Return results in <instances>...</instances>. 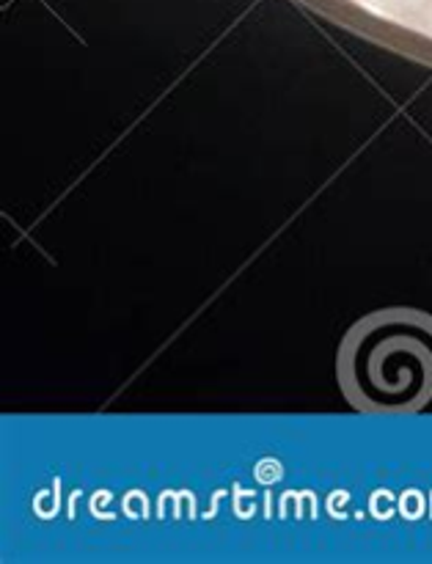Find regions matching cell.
Masks as SVG:
<instances>
[{"label": "cell", "instance_id": "cell-1", "mask_svg": "<svg viewBox=\"0 0 432 564\" xmlns=\"http://www.w3.org/2000/svg\"><path fill=\"white\" fill-rule=\"evenodd\" d=\"M336 380L358 413L432 411V317L419 308H380L342 339Z\"/></svg>", "mask_w": 432, "mask_h": 564}]
</instances>
